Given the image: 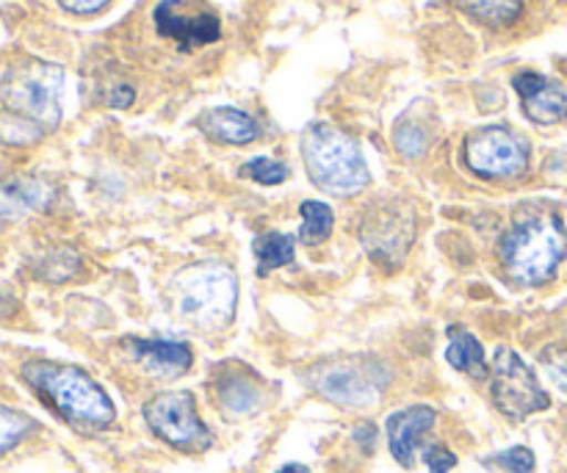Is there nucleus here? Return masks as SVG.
Segmentation results:
<instances>
[{"mask_svg":"<svg viewBox=\"0 0 567 473\" xmlns=\"http://www.w3.org/2000/svg\"><path fill=\"white\" fill-rule=\"evenodd\" d=\"M546 371L548 377H551L554 385L559 388V391L567 393V352H554V354H546Z\"/></svg>","mask_w":567,"mask_h":473,"instance_id":"nucleus-28","label":"nucleus"},{"mask_svg":"<svg viewBox=\"0 0 567 473\" xmlns=\"http://www.w3.org/2000/svg\"><path fill=\"white\" fill-rule=\"evenodd\" d=\"M33 430H37V421L0 404V457L20 441H25Z\"/></svg>","mask_w":567,"mask_h":473,"instance_id":"nucleus-22","label":"nucleus"},{"mask_svg":"<svg viewBox=\"0 0 567 473\" xmlns=\"http://www.w3.org/2000/svg\"><path fill=\"white\" fill-rule=\"evenodd\" d=\"M153 22L155 31L164 39L177 42L181 50L203 48V44H214L221 39L219 17L210 14V11L186 14L183 0H161L153 11Z\"/></svg>","mask_w":567,"mask_h":473,"instance_id":"nucleus-12","label":"nucleus"},{"mask_svg":"<svg viewBox=\"0 0 567 473\" xmlns=\"http://www.w3.org/2000/svg\"><path fill=\"white\" fill-rule=\"evenodd\" d=\"M393 144H396V150L404 158H421L426 153V147H430L424 127L410 120L399 122V127L393 131Z\"/></svg>","mask_w":567,"mask_h":473,"instance_id":"nucleus-24","label":"nucleus"},{"mask_svg":"<svg viewBox=\"0 0 567 473\" xmlns=\"http://www.w3.org/2000/svg\"><path fill=\"white\" fill-rule=\"evenodd\" d=\"M127 358L138 366L153 380H177V377L188 374L194 366V354L188 343L181 341H142V338H131L125 341Z\"/></svg>","mask_w":567,"mask_h":473,"instance_id":"nucleus-13","label":"nucleus"},{"mask_svg":"<svg viewBox=\"0 0 567 473\" xmlns=\"http://www.w3.org/2000/svg\"><path fill=\"white\" fill-rule=\"evenodd\" d=\"M393 371L374 354H336L305 371V385L324 402L343 410L374 408L382 402Z\"/></svg>","mask_w":567,"mask_h":473,"instance_id":"nucleus-5","label":"nucleus"},{"mask_svg":"<svg viewBox=\"0 0 567 473\" xmlns=\"http://www.w3.org/2000/svg\"><path fill=\"white\" fill-rule=\"evenodd\" d=\"M241 175L249 177V181H255V183H264V186H280L282 181H288L291 169H288L282 161L252 158L249 164L241 166Z\"/></svg>","mask_w":567,"mask_h":473,"instance_id":"nucleus-25","label":"nucleus"},{"mask_svg":"<svg viewBox=\"0 0 567 473\" xmlns=\"http://www.w3.org/2000/svg\"><path fill=\"white\" fill-rule=\"evenodd\" d=\"M59 3H61V9H66L70 14L89 17V14H97V11H103L111 0H59Z\"/></svg>","mask_w":567,"mask_h":473,"instance_id":"nucleus-29","label":"nucleus"},{"mask_svg":"<svg viewBox=\"0 0 567 473\" xmlns=\"http://www.w3.org/2000/svg\"><path fill=\"white\" fill-rule=\"evenodd\" d=\"M22 380L78 430L97 432L114 424V404L109 393L92 380L83 369L50 360H31L22 366Z\"/></svg>","mask_w":567,"mask_h":473,"instance_id":"nucleus-2","label":"nucleus"},{"mask_svg":"<svg viewBox=\"0 0 567 473\" xmlns=\"http://www.w3.org/2000/svg\"><path fill=\"white\" fill-rule=\"evenodd\" d=\"M454 6L487 28H507L524 14V0H454Z\"/></svg>","mask_w":567,"mask_h":473,"instance_id":"nucleus-19","label":"nucleus"},{"mask_svg":"<svg viewBox=\"0 0 567 473\" xmlns=\"http://www.w3.org/2000/svg\"><path fill=\"white\" fill-rule=\"evenodd\" d=\"M491 399L498 413L509 421H526L529 415L551 408V397L543 391L535 371L515 349L502 347L493 354Z\"/></svg>","mask_w":567,"mask_h":473,"instance_id":"nucleus-7","label":"nucleus"},{"mask_svg":"<svg viewBox=\"0 0 567 473\" xmlns=\"http://www.w3.org/2000/svg\"><path fill=\"white\" fill-rule=\"evenodd\" d=\"M53 199V186L42 177H3L0 181V222H20L44 210Z\"/></svg>","mask_w":567,"mask_h":473,"instance_id":"nucleus-16","label":"nucleus"},{"mask_svg":"<svg viewBox=\"0 0 567 473\" xmlns=\"http://www.w3.org/2000/svg\"><path fill=\"white\" fill-rule=\"evenodd\" d=\"M299 214H302V227H299V241L308 244V247H319L327 238L332 236V227H336V214L327 203L319 199H305L299 205Z\"/></svg>","mask_w":567,"mask_h":473,"instance_id":"nucleus-21","label":"nucleus"},{"mask_svg":"<svg viewBox=\"0 0 567 473\" xmlns=\"http://www.w3.org/2000/svg\"><path fill=\"white\" fill-rule=\"evenodd\" d=\"M437 413L426 404H415V408L399 410L388 419V446H391L393 460L402 469H413L415 457H419V446L424 441L426 432L435 426Z\"/></svg>","mask_w":567,"mask_h":473,"instance_id":"nucleus-15","label":"nucleus"},{"mask_svg":"<svg viewBox=\"0 0 567 473\" xmlns=\"http://www.w3.org/2000/svg\"><path fill=\"white\" fill-rule=\"evenodd\" d=\"M275 473H310V469H308V465H302V463H291V465H286V469H280Z\"/></svg>","mask_w":567,"mask_h":473,"instance_id":"nucleus-32","label":"nucleus"},{"mask_svg":"<svg viewBox=\"0 0 567 473\" xmlns=\"http://www.w3.org/2000/svg\"><path fill=\"white\" fill-rule=\"evenodd\" d=\"M61 92H64V70L50 61L25 59L3 75V100L9 111L25 116L42 131L59 127Z\"/></svg>","mask_w":567,"mask_h":473,"instance_id":"nucleus-6","label":"nucleus"},{"mask_svg":"<svg viewBox=\"0 0 567 473\" xmlns=\"http://www.w3.org/2000/svg\"><path fill=\"white\" fill-rule=\"evenodd\" d=\"M302 158L313 186L330 197H358L369 188L371 172L358 142L330 122L305 127Z\"/></svg>","mask_w":567,"mask_h":473,"instance_id":"nucleus-3","label":"nucleus"},{"mask_svg":"<svg viewBox=\"0 0 567 473\" xmlns=\"http://www.w3.org/2000/svg\"><path fill=\"white\" fill-rule=\"evenodd\" d=\"M515 92L520 94L524 114L537 125H557L567 120V86L548 81L537 72H518L513 78Z\"/></svg>","mask_w":567,"mask_h":473,"instance_id":"nucleus-14","label":"nucleus"},{"mask_svg":"<svg viewBox=\"0 0 567 473\" xmlns=\"http://www.w3.org/2000/svg\"><path fill=\"white\" fill-rule=\"evenodd\" d=\"M42 127L33 125L25 116L14 111H0V142L3 144H33L42 138Z\"/></svg>","mask_w":567,"mask_h":473,"instance_id":"nucleus-23","label":"nucleus"},{"mask_svg":"<svg viewBox=\"0 0 567 473\" xmlns=\"http://www.w3.org/2000/svg\"><path fill=\"white\" fill-rule=\"evenodd\" d=\"M491 463L498 465L502 471H509V473H532L535 471L537 460H535V452H532V449L513 446V449H507V452L496 454Z\"/></svg>","mask_w":567,"mask_h":473,"instance_id":"nucleus-26","label":"nucleus"},{"mask_svg":"<svg viewBox=\"0 0 567 473\" xmlns=\"http://www.w3.org/2000/svg\"><path fill=\"white\" fill-rule=\"evenodd\" d=\"M144 421L155 438L177 452L197 454L214 443V435L197 413V399L188 391H169L150 399L144 404Z\"/></svg>","mask_w":567,"mask_h":473,"instance_id":"nucleus-9","label":"nucleus"},{"mask_svg":"<svg viewBox=\"0 0 567 473\" xmlns=\"http://www.w3.org/2000/svg\"><path fill=\"white\" fill-rule=\"evenodd\" d=\"M446 360L452 369L471 377V380H487L491 377V366L485 360V347L465 327H449Z\"/></svg>","mask_w":567,"mask_h":473,"instance_id":"nucleus-18","label":"nucleus"},{"mask_svg":"<svg viewBox=\"0 0 567 473\" xmlns=\"http://www.w3.org/2000/svg\"><path fill=\"white\" fill-rule=\"evenodd\" d=\"M255 258H258V275L266 277L275 269H282V266H291L293 258H297V244L288 233H264V236L255 238L252 244Z\"/></svg>","mask_w":567,"mask_h":473,"instance_id":"nucleus-20","label":"nucleus"},{"mask_svg":"<svg viewBox=\"0 0 567 473\" xmlns=\"http://www.w3.org/2000/svg\"><path fill=\"white\" fill-rule=\"evenodd\" d=\"M216 408L225 413V419L238 421L258 413L266 402L264 380L244 363H221L216 366L214 380H210Z\"/></svg>","mask_w":567,"mask_h":473,"instance_id":"nucleus-11","label":"nucleus"},{"mask_svg":"<svg viewBox=\"0 0 567 473\" xmlns=\"http://www.w3.org/2000/svg\"><path fill=\"white\" fill-rule=\"evenodd\" d=\"M131 103H133V89L131 86H116L114 92H111V97H109L111 109H127Z\"/></svg>","mask_w":567,"mask_h":473,"instance_id":"nucleus-31","label":"nucleus"},{"mask_svg":"<svg viewBox=\"0 0 567 473\" xmlns=\"http://www.w3.org/2000/svg\"><path fill=\"white\" fill-rule=\"evenodd\" d=\"M463 161L476 177L485 181H515L529 169L532 147L513 127L491 125L471 133L463 144Z\"/></svg>","mask_w":567,"mask_h":473,"instance_id":"nucleus-8","label":"nucleus"},{"mask_svg":"<svg viewBox=\"0 0 567 473\" xmlns=\"http://www.w3.org/2000/svg\"><path fill=\"white\" fill-rule=\"evenodd\" d=\"M197 127L216 144H230V147H244L260 136V127L247 111L241 109H210L197 120Z\"/></svg>","mask_w":567,"mask_h":473,"instance_id":"nucleus-17","label":"nucleus"},{"mask_svg":"<svg viewBox=\"0 0 567 473\" xmlns=\"http://www.w3.org/2000/svg\"><path fill=\"white\" fill-rule=\"evenodd\" d=\"M567 258V233L559 214H532L518 219L498 244L504 277L518 288H540Z\"/></svg>","mask_w":567,"mask_h":473,"instance_id":"nucleus-1","label":"nucleus"},{"mask_svg":"<svg viewBox=\"0 0 567 473\" xmlns=\"http://www.w3.org/2000/svg\"><path fill=\"white\" fill-rule=\"evenodd\" d=\"M415 227L419 222H415L413 208L380 205V208H371L360 222V244L377 266L393 269L413 247Z\"/></svg>","mask_w":567,"mask_h":473,"instance_id":"nucleus-10","label":"nucleus"},{"mask_svg":"<svg viewBox=\"0 0 567 473\" xmlns=\"http://www.w3.org/2000/svg\"><path fill=\"white\" fill-rule=\"evenodd\" d=\"M424 463L430 473H449L457 465V454L449 452L446 446H430L424 452Z\"/></svg>","mask_w":567,"mask_h":473,"instance_id":"nucleus-27","label":"nucleus"},{"mask_svg":"<svg viewBox=\"0 0 567 473\" xmlns=\"http://www.w3.org/2000/svg\"><path fill=\"white\" fill-rule=\"evenodd\" d=\"M352 438H354V443H358V446L363 449L365 454H371L377 449V426L369 424V421H363V424L354 426Z\"/></svg>","mask_w":567,"mask_h":473,"instance_id":"nucleus-30","label":"nucleus"},{"mask_svg":"<svg viewBox=\"0 0 567 473\" xmlns=\"http://www.w3.org/2000/svg\"><path fill=\"white\" fill-rule=\"evenodd\" d=\"M172 308L188 325L205 332L221 330L238 308L236 271L225 264H192L175 271L169 286Z\"/></svg>","mask_w":567,"mask_h":473,"instance_id":"nucleus-4","label":"nucleus"}]
</instances>
